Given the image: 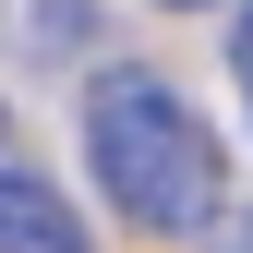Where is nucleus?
I'll return each mask as SVG.
<instances>
[{
	"mask_svg": "<svg viewBox=\"0 0 253 253\" xmlns=\"http://www.w3.org/2000/svg\"><path fill=\"white\" fill-rule=\"evenodd\" d=\"M84 169H97V193L133 217V229H217V205H229V157L193 109H181L169 73H97L84 84Z\"/></svg>",
	"mask_w": 253,
	"mask_h": 253,
	"instance_id": "1",
	"label": "nucleus"
},
{
	"mask_svg": "<svg viewBox=\"0 0 253 253\" xmlns=\"http://www.w3.org/2000/svg\"><path fill=\"white\" fill-rule=\"evenodd\" d=\"M0 253H84V205H60L37 169H0Z\"/></svg>",
	"mask_w": 253,
	"mask_h": 253,
	"instance_id": "2",
	"label": "nucleus"
},
{
	"mask_svg": "<svg viewBox=\"0 0 253 253\" xmlns=\"http://www.w3.org/2000/svg\"><path fill=\"white\" fill-rule=\"evenodd\" d=\"M229 73H241V109H253V12L229 24Z\"/></svg>",
	"mask_w": 253,
	"mask_h": 253,
	"instance_id": "3",
	"label": "nucleus"
},
{
	"mask_svg": "<svg viewBox=\"0 0 253 253\" xmlns=\"http://www.w3.org/2000/svg\"><path fill=\"white\" fill-rule=\"evenodd\" d=\"M217 253H253V217H229V229H217Z\"/></svg>",
	"mask_w": 253,
	"mask_h": 253,
	"instance_id": "4",
	"label": "nucleus"
},
{
	"mask_svg": "<svg viewBox=\"0 0 253 253\" xmlns=\"http://www.w3.org/2000/svg\"><path fill=\"white\" fill-rule=\"evenodd\" d=\"M169 12H193V0H169Z\"/></svg>",
	"mask_w": 253,
	"mask_h": 253,
	"instance_id": "5",
	"label": "nucleus"
}]
</instances>
